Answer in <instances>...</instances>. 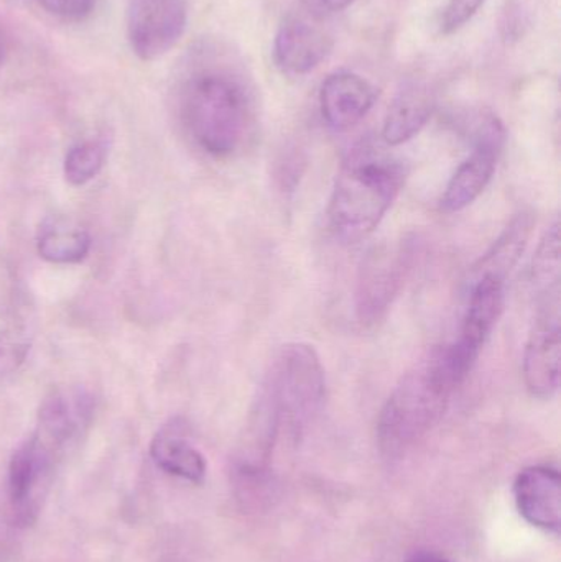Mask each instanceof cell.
<instances>
[{
	"instance_id": "1",
	"label": "cell",
	"mask_w": 561,
	"mask_h": 562,
	"mask_svg": "<svg viewBox=\"0 0 561 562\" xmlns=\"http://www.w3.org/2000/svg\"><path fill=\"white\" fill-rule=\"evenodd\" d=\"M402 161L366 140L343 161L329 198L328 223L343 244H358L371 236L397 200L405 183Z\"/></svg>"
},
{
	"instance_id": "2",
	"label": "cell",
	"mask_w": 561,
	"mask_h": 562,
	"mask_svg": "<svg viewBox=\"0 0 561 562\" xmlns=\"http://www.w3.org/2000/svg\"><path fill=\"white\" fill-rule=\"evenodd\" d=\"M181 112L201 150L217 158L231 157L249 137L253 94L236 68L226 63H206L184 82Z\"/></svg>"
},
{
	"instance_id": "3",
	"label": "cell",
	"mask_w": 561,
	"mask_h": 562,
	"mask_svg": "<svg viewBox=\"0 0 561 562\" xmlns=\"http://www.w3.org/2000/svg\"><path fill=\"white\" fill-rule=\"evenodd\" d=\"M447 346L422 357L392 390L378 419V442L389 459L417 446L444 418L453 393L463 385Z\"/></svg>"
},
{
	"instance_id": "4",
	"label": "cell",
	"mask_w": 561,
	"mask_h": 562,
	"mask_svg": "<svg viewBox=\"0 0 561 562\" xmlns=\"http://www.w3.org/2000/svg\"><path fill=\"white\" fill-rule=\"evenodd\" d=\"M262 389L276 405L282 428L300 438L325 403V370L316 350L302 342L283 346Z\"/></svg>"
},
{
	"instance_id": "5",
	"label": "cell",
	"mask_w": 561,
	"mask_h": 562,
	"mask_svg": "<svg viewBox=\"0 0 561 562\" xmlns=\"http://www.w3.org/2000/svg\"><path fill=\"white\" fill-rule=\"evenodd\" d=\"M412 252L407 244H382L369 250L359 267L355 306L358 321L374 326L384 319L411 272Z\"/></svg>"
},
{
	"instance_id": "6",
	"label": "cell",
	"mask_w": 561,
	"mask_h": 562,
	"mask_svg": "<svg viewBox=\"0 0 561 562\" xmlns=\"http://www.w3.org/2000/svg\"><path fill=\"white\" fill-rule=\"evenodd\" d=\"M474 148L455 171L440 200L441 211L453 214L467 210L486 190L496 171L506 144V128L494 114L478 117L473 132Z\"/></svg>"
},
{
	"instance_id": "7",
	"label": "cell",
	"mask_w": 561,
	"mask_h": 562,
	"mask_svg": "<svg viewBox=\"0 0 561 562\" xmlns=\"http://www.w3.org/2000/svg\"><path fill=\"white\" fill-rule=\"evenodd\" d=\"M187 22L184 0H131L127 36L132 52L144 61L160 58L180 42Z\"/></svg>"
},
{
	"instance_id": "8",
	"label": "cell",
	"mask_w": 561,
	"mask_h": 562,
	"mask_svg": "<svg viewBox=\"0 0 561 562\" xmlns=\"http://www.w3.org/2000/svg\"><path fill=\"white\" fill-rule=\"evenodd\" d=\"M506 280L491 273L476 277L470 294L467 313L461 323L460 336L450 344V353L464 375H470L474 363L483 352L504 310Z\"/></svg>"
},
{
	"instance_id": "9",
	"label": "cell",
	"mask_w": 561,
	"mask_h": 562,
	"mask_svg": "<svg viewBox=\"0 0 561 562\" xmlns=\"http://www.w3.org/2000/svg\"><path fill=\"white\" fill-rule=\"evenodd\" d=\"M561 330L559 307H540L539 319L524 350V382L534 398L550 400L559 392Z\"/></svg>"
},
{
	"instance_id": "10",
	"label": "cell",
	"mask_w": 561,
	"mask_h": 562,
	"mask_svg": "<svg viewBox=\"0 0 561 562\" xmlns=\"http://www.w3.org/2000/svg\"><path fill=\"white\" fill-rule=\"evenodd\" d=\"M55 458L36 442H23L10 459L9 497L19 527L35 524Z\"/></svg>"
},
{
	"instance_id": "11",
	"label": "cell",
	"mask_w": 561,
	"mask_h": 562,
	"mask_svg": "<svg viewBox=\"0 0 561 562\" xmlns=\"http://www.w3.org/2000/svg\"><path fill=\"white\" fill-rule=\"evenodd\" d=\"M333 49V38L322 25L302 15H289L277 30L273 58L287 75H308Z\"/></svg>"
},
{
	"instance_id": "12",
	"label": "cell",
	"mask_w": 561,
	"mask_h": 562,
	"mask_svg": "<svg viewBox=\"0 0 561 562\" xmlns=\"http://www.w3.org/2000/svg\"><path fill=\"white\" fill-rule=\"evenodd\" d=\"M92 418V398L85 390L53 392L40 406L38 431L33 438L56 458L75 441Z\"/></svg>"
},
{
	"instance_id": "13",
	"label": "cell",
	"mask_w": 561,
	"mask_h": 562,
	"mask_svg": "<svg viewBox=\"0 0 561 562\" xmlns=\"http://www.w3.org/2000/svg\"><path fill=\"white\" fill-rule=\"evenodd\" d=\"M378 99L374 86L351 71L329 75L319 89V108L326 124L336 132L356 127Z\"/></svg>"
},
{
	"instance_id": "14",
	"label": "cell",
	"mask_w": 561,
	"mask_h": 562,
	"mask_svg": "<svg viewBox=\"0 0 561 562\" xmlns=\"http://www.w3.org/2000/svg\"><path fill=\"white\" fill-rule=\"evenodd\" d=\"M520 515L540 530L559 533L561 527L560 472L550 465H532L517 475L514 484Z\"/></svg>"
},
{
	"instance_id": "15",
	"label": "cell",
	"mask_w": 561,
	"mask_h": 562,
	"mask_svg": "<svg viewBox=\"0 0 561 562\" xmlns=\"http://www.w3.org/2000/svg\"><path fill=\"white\" fill-rule=\"evenodd\" d=\"M435 111V95L422 82H408L389 105L382 127L385 144L397 147L420 134Z\"/></svg>"
},
{
	"instance_id": "16",
	"label": "cell",
	"mask_w": 561,
	"mask_h": 562,
	"mask_svg": "<svg viewBox=\"0 0 561 562\" xmlns=\"http://www.w3.org/2000/svg\"><path fill=\"white\" fill-rule=\"evenodd\" d=\"M150 454L161 471L175 477L184 479L191 484H201L206 477V461L188 441L184 426L178 419L157 432L152 441Z\"/></svg>"
},
{
	"instance_id": "17",
	"label": "cell",
	"mask_w": 561,
	"mask_h": 562,
	"mask_svg": "<svg viewBox=\"0 0 561 562\" xmlns=\"http://www.w3.org/2000/svg\"><path fill=\"white\" fill-rule=\"evenodd\" d=\"M36 249L46 262L58 266L79 263L91 250V236L71 221L49 217L40 226Z\"/></svg>"
},
{
	"instance_id": "18",
	"label": "cell",
	"mask_w": 561,
	"mask_h": 562,
	"mask_svg": "<svg viewBox=\"0 0 561 562\" xmlns=\"http://www.w3.org/2000/svg\"><path fill=\"white\" fill-rule=\"evenodd\" d=\"M532 227L534 217L530 214L523 213L514 217L506 231L501 234L500 239L491 247L490 252L481 259L478 276L491 273V276L507 280L526 250Z\"/></svg>"
},
{
	"instance_id": "19",
	"label": "cell",
	"mask_w": 561,
	"mask_h": 562,
	"mask_svg": "<svg viewBox=\"0 0 561 562\" xmlns=\"http://www.w3.org/2000/svg\"><path fill=\"white\" fill-rule=\"evenodd\" d=\"M560 226L556 223L547 231L534 259V284L542 306L560 304Z\"/></svg>"
},
{
	"instance_id": "20",
	"label": "cell",
	"mask_w": 561,
	"mask_h": 562,
	"mask_svg": "<svg viewBox=\"0 0 561 562\" xmlns=\"http://www.w3.org/2000/svg\"><path fill=\"white\" fill-rule=\"evenodd\" d=\"M25 317L12 307H0V375L19 369L30 349Z\"/></svg>"
},
{
	"instance_id": "21",
	"label": "cell",
	"mask_w": 561,
	"mask_h": 562,
	"mask_svg": "<svg viewBox=\"0 0 561 562\" xmlns=\"http://www.w3.org/2000/svg\"><path fill=\"white\" fill-rule=\"evenodd\" d=\"M105 144L101 140H88L75 145L65 158V177L72 187H82L98 177L104 167Z\"/></svg>"
},
{
	"instance_id": "22",
	"label": "cell",
	"mask_w": 561,
	"mask_h": 562,
	"mask_svg": "<svg viewBox=\"0 0 561 562\" xmlns=\"http://www.w3.org/2000/svg\"><path fill=\"white\" fill-rule=\"evenodd\" d=\"M486 0H448L441 12L440 30L444 35H451L463 29Z\"/></svg>"
},
{
	"instance_id": "23",
	"label": "cell",
	"mask_w": 561,
	"mask_h": 562,
	"mask_svg": "<svg viewBox=\"0 0 561 562\" xmlns=\"http://www.w3.org/2000/svg\"><path fill=\"white\" fill-rule=\"evenodd\" d=\"M43 9L65 20H82L91 15L96 0H38Z\"/></svg>"
},
{
	"instance_id": "24",
	"label": "cell",
	"mask_w": 561,
	"mask_h": 562,
	"mask_svg": "<svg viewBox=\"0 0 561 562\" xmlns=\"http://www.w3.org/2000/svg\"><path fill=\"white\" fill-rule=\"evenodd\" d=\"M405 562H451L441 558L440 554L428 553V551H418L412 554Z\"/></svg>"
},
{
	"instance_id": "25",
	"label": "cell",
	"mask_w": 561,
	"mask_h": 562,
	"mask_svg": "<svg viewBox=\"0 0 561 562\" xmlns=\"http://www.w3.org/2000/svg\"><path fill=\"white\" fill-rule=\"evenodd\" d=\"M322 2L326 9L333 10V12H341V10H346L348 7H351L356 0H322Z\"/></svg>"
},
{
	"instance_id": "26",
	"label": "cell",
	"mask_w": 561,
	"mask_h": 562,
	"mask_svg": "<svg viewBox=\"0 0 561 562\" xmlns=\"http://www.w3.org/2000/svg\"><path fill=\"white\" fill-rule=\"evenodd\" d=\"M3 59V48L2 45H0V63H2Z\"/></svg>"
}]
</instances>
